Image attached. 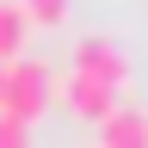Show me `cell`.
I'll return each mask as SVG.
<instances>
[{"label": "cell", "instance_id": "6da1fadb", "mask_svg": "<svg viewBox=\"0 0 148 148\" xmlns=\"http://www.w3.org/2000/svg\"><path fill=\"white\" fill-rule=\"evenodd\" d=\"M49 105H56V68L49 62L18 56V62L0 68V117H12V123L31 130V117H43Z\"/></svg>", "mask_w": 148, "mask_h": 148}, {"label": "cell", "instance_id": "7a4b0ae2", "mask_svg": "<svg viewBox=\"0 0 148 148\" xmlns=\"http://www.w3.org/2000/svg\"><path fill=\"white\" fill-rule=\"evenodd\" d=\"M68 74H86V80H99V86H111V92H123V86H130V56L111 43V37H80V43H74Z\"/></svg>", "mask_w": 148, "mask_h": 148}, {"label": "cell", "instance_id": "3957f363", "mask_svg": "<svg viewBox=\"0 0 148 148\" xmlns=\"http://www.w3.org/2000/svg\"><path fill=\"white\" fill-rule=\"evenodd\" d=\"M56 99H68V111H74V117H86V123H105L111 111H117V92L99 86V80H86V74L56 80Z\"/></svg>", "mask_w": 148, "mask_h": 148}, {"label": "cell", "instance_id": "277c9868", "mask_svg": "<svg viewBox=\"0 0 148 148\" xmlns=\"http://www.w3.org/2000/svg\"><path fill=\"white\" fill-rule=\"evenodd\" d=\"M99 148H148V111L142 105H117L99 123Z\"/></svg>", "mask_w": 148, "mask_h": 148}, {"label": "cell", "instance_id": "5b68a950", "mask_svg": "<svg viewBox=\"0 0 148 148\" xmlns=\"http://www.w3.org/2000/svg\"><path fill=\"white\" fill-rule=\"evenodd\" d=\"M25 12H18V0H0V68L18 62V49H25Z\"/></svg>", "mask_w": 148, "mask_h": 148}, {"label": "cell", "instance_id": "8992f818", "mask_svg": "<svg viewBox=\"0 0 148 148\" xmlns=\"http://www.w3.org/2000/svg\"><path fill=\"white\" fill-rule=\"evenodd\" d=\"M74 0H18V12H25V25H62Z\"/></svg>", "mask_w": 148, "mask_h": 148}, {"label": "cell", "instance_id": "52a82bcc", "mask_svg": "<svg viewBox=\"0 0 148 148\" xmlns=\"http://www.w3.org/2000/svg\"><path fill=\"white\" fill-rule=\"evenodd\" d=\"M0 148H31V130L12 123V117H0Z\"/></svg>", "mask_w": 148, "mask_h": 148}]
</instances>
